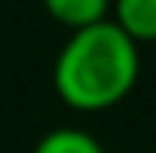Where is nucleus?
Wrapping results in <instances>:
<instances>
[{
	"label": "nucleus",
	"instance_id": "nucleus-2",
	"mask_svg": "<svg viewBox=\"0 0 156 153\" xmlns=\"http://www.w3.org/2000/svg\"><path fill=\"white\" fill-rule=\"evenodd\" d=\"M45 10L54 23L67 26L70 32H80L108 19L112 0H45Z\"/></svg>",
	"mask_w": 156,
	"mask_h": 153
},
{
	"label": "nucleus",
	"instance_id": "nucleus-1",
	"mask_svg": "<svg viewBox=\"0 0 156 153\" xmlns=\"http://www.w3.org/2000/svg\"><path fill=\"white\" fill-rule=\"evenodd\" d=\"M137 73V41L105 19L67 38L54 61V89L76 112H105L134 89Z\"/></svg>",
	"mask_w": 156,
	"mask_h": 153
},
{
	"label": "nucleus",
	"instance_id": "nucleus-4",
	"mask_svg": "<svg viewBox=\"0 0 156 153\" xmlns=\"http://www.w3.org/2000/svg\"><path fill=\"white\" fill-rule=\"evenodd\" d=\"M32 153H102V144L89 131L80 128H54L35 144Z\"/></svg>",
	"mask_w": 156,
	"mask_h": 153
},
{
	"label": "nucleus",
	"instance_id": "nucleus-3",
	"mask_svg": "<svg viewBox=\"0 0 156 153\" xmlns=\"http://www.w3.org/2000/svg\"><path fill=\"white\" fill-rule=\"evenodd\" d=\"M112 23L134 41H156V0H112Z\"/></svg>",
	"mask_w": 156,
	"mask_h": 153
}]
</instances>
